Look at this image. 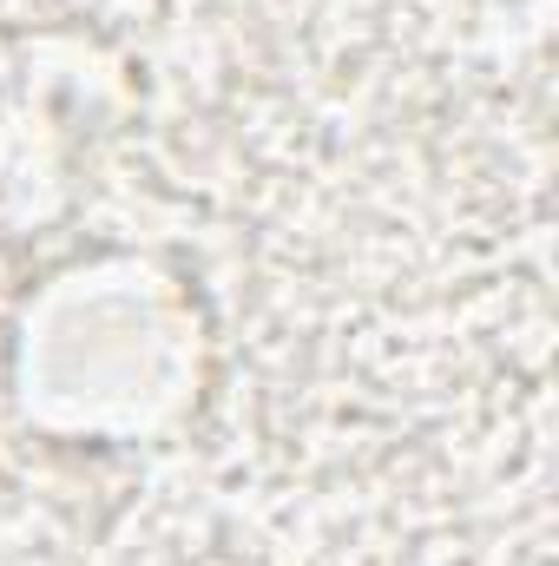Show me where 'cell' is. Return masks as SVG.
<instances>
[{"label":"cell","mask_w":559,"mask_h":566,"mask_svg":"<svg viewBox=\"0 0 559 566\" xmlns=\"http://www.w3.org/2000/svg\"><path fill=\"white\" fill-rule=\"evenodd\" d=\"M191 316L145 264L73 271L27 316V402L66 428H145L178 402Z\"/></svg>","instance_id":"obj_1"}]
</instances>
